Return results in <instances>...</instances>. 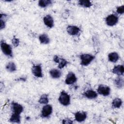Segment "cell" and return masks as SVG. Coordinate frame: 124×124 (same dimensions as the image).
Returning <instances> with one entry per match:
<instances>
[{"mask_svg": "<svg viewBox=\"0 0 124 124\" xmlns=\"http://www.w3.org/2000/svg\"><path fill=\"white\" fill-rule=\"evenodd\" d=\"M79 58L80 60V64L86 66L91 63V62L94 59L95 57L91 54L83 53L79 56Z\"/></svg>", "mask_w": 124, "mask_h": 124, "instance_id": "obj_1", "label": "cell"}, {"mask_svg": "<svg viewBox=\"0 0 124 124\" xmlns=\"http://www.w3.org/2000/svg\"><path fill=\"white\" fill-rule=\"evenodd\" d=\"M0 48L3 54L5 56L9 57H13V53L11 46L6 43L3 40H1L0 41Z\"/></svg>", "mask_w": 124, "mask_h": 124, "instance_id": "obj_2", "label": "cell"}, {"mask_svg": "<svg viewBox=\"0 0 124 124\" xmlns=\"http://www.w3.org/2000/svg\"><path fill=\"white\" fill-rule=\"evenodd\" d=\"M60 103L63 106H68L70 104V96L64 91L61 92L58 99Z\"/></svg>", "mask_w": 124, "mask_h": 124, "instance_id": "obj_3", "label": "cell"}, {"mask_svg": "<svg viewBox=\"0 0 124 124\" xmlns=\"http://www.w3.org/2000/svg\"><path fill=\"white\" fill-rule=\"evenodd\" d=\"M53 108L51 105L49 104L45 105L42 108L41 112V116L43 118L49 117L52 114Z\"/></svg>", "mask_w": 124, "mask_h": 124, "instance_id": "obj_4", "label": "cell"}, {"mask_svg": "<svg viewBox=\"0 0 124 124\" xmlns=\"http://www.w3.org/2000/svg\"><path fill=\"white\" fill-rule=\"evenodd\" d=\"M119 18L115 14H110L108 15L105 18V22L107 25L109 26H113L118 22Z\"/></svg>", "mask_w": 124, "mask_h": 124, "instance_id": "obj_5", "label": "cell"}, {"mask_svg": "<svg viewBox=\"0 0 124 124\" xmlns=\"http://www.w3.org/2000/svg\"><path fill=\"white\" fill-rule=\"evenodd\" d=\"M97 93L104 96H107L110 94V88L107 85H99L97 89Z\"/></svg>", "mask_w": 124, "mask_h": 124, "instance_id": "obj_6", "label": "cell"}, {"mask_svg": "<svg viewBox=\"0 0 124 124\" xmlns=\"http://www.w3.org/2000/svg\"><path fill=\"white\" fill-rule=\"evenodd\" d=\"M31 72L32 74L37 78H42L43 73L42 66L40 64L33 65L31 68Z\"/></svg>", "mask_w": 124, "mask_h": 124, "instance_id": "obj_7", "label": "cell"}, {"mask_svg": "<svg viewBox=\"0 0 124 124\" xmlns=\"http://www.w3.org/2000/svg\"><path fill=\"white\" fill-rule=\"evenodd\" d=\"M75 119L79 123L84 122L87 118V113L84 111H78L75 113Z\"/></svg>", "mask_w": 124, "mask_h": 124, "instance_id": "obj_8", "label": "cell"}, {"mask_svg": "<svg viewBox=\"0 0 124 124\" xmlns=\"http://www.w3.org/2000/svg\"><path fill=\"white\" fill-rule=\"evenodd\" d=\"M67 33L71 36H77L79 34L80 29V28L74 25H69L66 28Z\"/></svg>", "mask_w": 124, "mask_h": 124, "instance_id": "obj_9", "label": "cell"}, {"mask_svg": "<svg viewBox=\"0 0 124 124\" xmlns=\"http://www.w3.org/2000/svg\"><path fill=\"white\" fill-rule=\"evenodd\" d=\"M11 109L13 113L20 115L23 111V107L20 104L17 102H13L11 103Z\"/></svg>", "mask_w": 124, "mask_h": 124, "instance_id": "obj_10", "label": "cell"}, {"mask_svg": "<svg viewBox=\"0 0 124 124\" xmlns=\"http://www.w3.org/2000/svg\"><path fill=\"white\" fill-rule=\"evenodd\" d=\"M77 81V78L74 73L72 72H69L66 76L65 79V83L67 85H71Z\"/></svg>", "mask_w": 124, "mask_h": 124, "instance_id": "obj_11", "label": "cell"}, {"mask_svg": "<svg viewBox=\"0 0 124 124\" xmlns=\"http://www.w3.org/2000/svg\"><path fill=\"white\" fill-rule=\"evenodd\" d=\"M45 25L49 28H52L54 26V20L50 15H46L43 18Z\"/></svg>", "mask_w": 124, "mask_h": 124, "instance_id": "obj_12", "label": "cell"}, {"mask_svg": "<svg viewBox=\"0 0 124 124\" xmlns=\"http://www.w3.org/2000/svg\"><path fill=\"white\" fill-rule=\"evenodd\" d=\"M83 95L85 97L89 99H93L97 98L98 96V93L97 92L93 90L89 89L83 93Z\"/></svg>", "mask_w": 124, "mask_h": 124, "instance_id": "obj_13", "label": "cell"}, {"mask_svg": "<svg viewBox=\"0 0 124 124\" xmlns=\"http://www.w3.org/2000/svg\"><path fill=\"white\" fill-rule=\"evenodd\" d=\"M112 72L118 76H122L124 74V67L123 65H115L112 69Z\"/></svg>", "mask_w": 124, "mask_h": 124, "instance_id": "obj_14", "label": "cell"}, {"mask_svg": "<svg viewBox=\"0 0 124 124\" xmlns=\"http://www.w3.org/2000/svg\"><path fill=\"white\" fill-rule=\"evenodd\" d=\"M49 75L51 77L54 79L59 78L62 75V72L61 71L58 69L53 68L51 69L49 72Z\"/></svg>", "mask_w": 124, "mask_h": 124, "instance_id": "obj_15", "label": "cell"}, {"mask_svg": "<svg viewBox=\"0 0 124 124\" xmlns=\"http://www.w3.org/2000/svg\"><path fill=\"white\" fill-rule=\"evenodd\" d=\"M114 85L117 88L119 89L122 88L124 85V80L123 78L121 77V76L117 77L114 79Z\"/></svg>", "mask_w": 124, "mask_h": 124, "instance_id": "obj_16", "label": "cell"}, {"mask_svg": "<svg viewBox=\"0 0 124 124\" xmlns=\"http://www.w3.org/2000/svg\"><path fill=\"white\" fill-rule=\"evenodd\" d=\"M39 40L40 42L44 45H47L50 43V38L46 33H43L39 35Z\"/></svg>", "mask_w": 124, "mask_h": 124, "instance_id": "obj_17", "label": "cell"}, {"mask_svg": "<svg viewBox=\"0 0 124 124\" xmlns=\"http://www.w3.org/2000/svg\"><path fill=\"white\" fill-rule=\"evenodd\" d=\"M119 59V54L116 52L109 53L108 54V60L111 62L115 63L117 62Z\"/></svg>", "mask_w": 124, "mask_h": 124, "instance_id": "obj_18", "label": "cell"}, {"mask_svg": "<svg viewBox=\"0 0 124 124\" xmlns=\"http://www.w3.org/2000/svg\"><path fill=\"white\" fill-rule=\"evenodd\" d=\"M21 117L20 115L17 114L16 113H12L10 118L9 119V121L13 123H17L19 124L20 123Z\"/></svg>", "mask_w": 124, "mask_h": 124, "instance_id": "obj_19", "label": "cell"}, {"mask_svg": "<svg viewBox=\"0 0 124 124\" xmlns=\"http://www.w3.org/2000/svg\"><path fill=\"white\" fill-rule=\"evenodd\" d=\"M5 68L9 72H14L16 70V66L14 62H10L6 65Z\"/></svg>", "mask_w": 124, "mask_h": 124, "instance_id": "obj_20", "label": "cell"}, {"mask_svg": "<svg viewBox=\"0 0 124 124\" xmlns=\"http://www.w3.org/2000/svg\"><path fill=\"white\" fill-rule=\"evenodd\" d=\"M122 100L119 98H115L112 102L111 105L113 108H120L122 105Z\"/></svg>", "mask_w": 124, "mask_h": 124, "instance_id": "obj_21", "label": "cell"}, {"mask_svg": "<svg viewBox=\"0 0 124 124\" xmlns=\"http://www.w3.org/2000/svg\"><path fill=\"white\" fill-rule=\"evenodd\" d=\"M78 4L84 8H90L92 6L91 1L88 0H79L78 1Z\"/></svg>", "mask_w": 124, "mask_h": 124, "instance_id": "obj_22", "label": "cell"}, {"mask_svg": "<svg viewBox=\"0 0 124 124\" xmlns=\"http://www.w3.org/2000/svg\"><path fill=\"white\" fill-rule=\"evenodd\" d=\"M38 102L41 104H43V105L47 104L49 102L48 95L46 94H42L40 96V97L38 100Z\"/></svg>", "mask_w": 124, "mask_h": 124, "instance_id": "obj_23", "label": "cell"}, {"mask_svg": "<svg viewBox=\"0 0 124 124\" xmlns=\"http://www.w3.org/2000/svg\"><path fill=\"white\" fill-rule=\"evenodd\" d=\"M7 15L5 14H0V29L2 30L6 26V18L7 17Z\"/></svg>", "mask_w": 124, "mask_h": 124, "instance_id": "obj_24", "label": "cell"}, {"mask_svg": "<svg viewBox=\"0 0 124 124\" xmlns=\"http://www.w3.org/2000/svg\"><path fill=\"white\" fill-rule=\"evenodd\" d=\"M52 3L50 0H40L38 1V5L42 8H46L50 5Z\"/></svg>", "mask_w": 124, "mask_h": 124, "instance_id": "obj_25", "label": "cell"}, {"mask_svg": "<svg viewBox=\"0 0 124 124\" xmlns=\"http://www.w3.org/2000/svg\"><path fill=\"white\" fill-rule=\"evenodd\" d=\"M68 63L69 62L65 59L63 58H60L59 62L58 63V68L60 69H62L65 66H66L68 64Z\"/></svg>", "mask_w": 124, "mask_h": 124, "instance_id": "obj_26", "label": "cell"}, {"mask_svg": "<svg viewBox=\"0 0 124 124\" xmlns=\"http://www.w3.org/2000/svg\"><path fill=\"white\" fill-rule=\"evenodd\" d=\"M20 43L19 39L15 36H14L12 39V43L15 47H17L19 46Z\"/></svg>", "mask_w": 124, "mask_h": 124, "instance_id": "obj_27", "label": "cell"}, {"mask_svg": "<svg viewBox=\"0 0 124 124\" xmlns=\"http://www.w3.org/2000/svg\"><path fill=\"white\" fill-rule=\"evenodd\" d=\"M116 12L119 14H120V15L123 14L124 13V5H122L121 6H118L117 8Z\"/></svg>", "mask_w": 124, "mask_h": 124, "instance_id": "obj_28", "label": "cell"}, {"mask_svg": "<svg viewBox=\"0 0 124 124\" xmlns=\"http://www.w3.org/2000/svg\"><path fill=\"white\" fill-rule=\"evenodd\" d=\"M62 123L64 124H73V122L70 119L66 118V119H64L62 120Z\"/></svg>", "mask_w": 124, "mask_h": 124, "instance_id": "obj_29", "label": "cell"}, {"mask_svg": "<svg viewBox=\"0 0 124 124\" xmlns=\"http://www.w3.org/2000/svg\"><path fill=\"white\" fill-rule=\"evenodd\" d=\"M60 58L59 56H58L57 55H55L53 57V61L54 62H55L56 63H59V61H60Z\"/></svg>", "mask_w": 124, "mask_h": 124, "instance_id": "obj_30", "label": "cell"}]
</instances>
